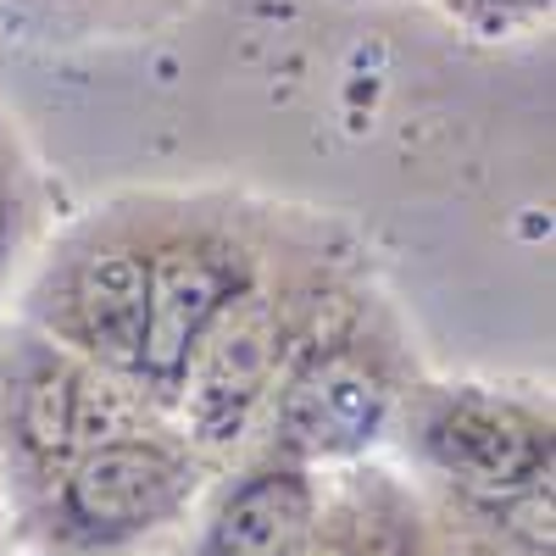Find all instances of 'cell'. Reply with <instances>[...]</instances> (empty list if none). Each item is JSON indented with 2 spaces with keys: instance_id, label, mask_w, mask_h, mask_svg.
Instances as JSON below:
<instances>
[{
  "instance_id": "obj_9",
  "label": "cell",
  "mask_w": 556,
  "mask_h": 556,
  "mask_svg": "<svg viewBox=\"0 0 556 556\" xmlns=\"http://www.w3.org/2000/svg\"><path fill=\"white\" fill-rule=\"evenodd\" d=\"M290 556H351V551H345V545H334V540H323V545H312V540H301V545H295Z\"/></svg>"
},
{
  "instance_id": "obj_10",
  "label": "cell",
  "mask_w": 556,
  "mask_h": 556,
  "mask_svg": "<svg viewBox=\"0 0 556 556\" xmlns=\"http://www.w3.org/2000/svg\"><path fill=\"white\" fill-rule=\"evenodd\" d=\"M0 245H7V195H0Z\"/></svg>"
},
{
  "instance_id": "obj_2",
  "label": "cell",
  "mask_w": 556,
  "mask_h": 556,
  "mask_svg": "<svg viewBox=\"0 0 556 556\" xmlns=\"http://www.w3.org/2000/svg\"><path fill=\"white\" fill-rule=\"evenodd\" d=\"M424 445L456 484H468L490 501L540 484V473L551 468V434L534 417H523L513 406H495V401H479V395L445 401L429 417Z\"/></svg>"
},
{
  "instance_id": "obj_6",
  "label": "cell",
  "mask_w": 556,
  "mask_h": 556,
  "mask_svg": "<svg viewBox=\"0 0 556 556\" xmlns=\"http://www.w3.org/2000/svg\"><path fill=\"white\" fill-rule=\"evenodd\" d=\"M146 273L151 256H139L128 245L96 251L78 267L73 312L78 329L106 367H134L139 362V329H146Z\"/></svg>"
},
{
  "instance_id": "obj_5",
  "label": "cell",
  "mask_w": 556,
  "mask_h": 556,
  "mask_svg": "<svg viewBox=\"0 0 556 556\" xmlns=\"http://www.w3.org/2000/svg\"><path fill=\"white\" fill-rule=\"evenodd\" d=\"M390 412V390L367 362L334 351L306 362L301 374L278 395V429L295 451L312 456H340V451H362L379 434Z\"/></svg>"
},
{
  "instance_id": "obj_3",
  "label": "cell",
  "mask_w": 556,
  "mask_h": 556,
  "mask_svg": "<svg viewBox=\"0 0 556 556\" xmlns=\"http://www.w3.org/2000/svg\"><path fill=\"white\" fill-rule=\"evenodd\" d=\"M184 462L151 440H106L78 456L62 490L67 518L89 534H139L184 501Z\"/></svg>"
},
{
  "instance_id": "obj_8",
  "label": "cell",
  "mask_w": 556,
  "mask_h": 556,
  "mask_svg": "<svg viewBox=\"0 0 556 556\" xmlns=\"http://www.w3.org/2000/svg\"><path fill=\"white\" fill-rule=\"evenodd\" d=\"M23 440L39 456H67L78 445V374L45 367L23 390Z\"/></svg>"
},
{
  "instance_id": "obj_4",
  "label": "cell",
  "mask_w": 556,
  "mask_h": 556,
  "mask_svg": "<svg viewBox=\"0 0 556 556\" xmlns=\"http://www.w3.org/2000/svg\"><path fill=\"white\" fill-rule=\"evenodd\" d=\"M235 295V273L217 256L173 245L162 256H151L146 273V329H139V362L134 374H146L151 384H178L184 362L201 345L206 323L217 317V306Z\"/></svg>"
},
{
  "instance_id": "obj_1",
  "label": "cell",
  "mask_w": 556,
  "mask_h": 556,
  "mask_svg": "<svg viewBox=\"0 0 556 556\" xmlns=\"http://www.w3.org/2000/svg\"><path fill=\"white\" fill-rule=\"evenodd\" d=\"M278 367V312L267 295L245 290L228 295L217 306V317L206 323L201 345L184 362L190 379V424L206 445H228L240 440V429L251 424V412L262 406L267 384Z\"/></svg>"
},
{
  "instance_id": "obj_7",
  "label": "cell",
  "mask_w": 556,
  "mask_h": 556,
  "mask_svg": "<svg viewBox=\"0 0 556 556\" xmlns=\"http://www.w3.org/2000/svg\"><path fill=\"white\" fill-rule=\"evenodd\" d=\"M312 529V490L301 473H256L223 501L201 556H290Z\"/></svg>"
}]
</instances>
